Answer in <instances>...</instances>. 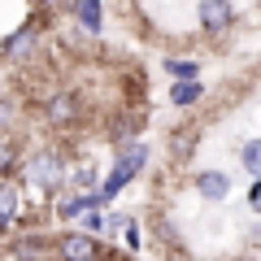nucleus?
<instances>
[{"instance_id":"obj_1","label":"nucleus","mask_w":261,"mask_h":261,"mask_svg":"<svg viewBox=\"0 0 261 261\" xmlns=\"http://www.w3.org/2000/svg\"><path fill=\"white\" fill-rule=\"evenodd\" d=\"M57 261H100V240H92L87 231L61 235V244H57Z\"/></svg>"},{"instance_id":"obj_2","label":"nucleus","mask_w":261,"mask_h":261,"mask_svg":"<svg viewBox=\"0 0 261 261\" xmlns=\"http://www.w3.org/2000/svg\"><path fill=\"white\" fill-rule=\"evenodd\" d=\"M27 174H31V183H39V187H57L61 183V157H57V152H35V157L27 161Z\"/></svg>"},{"instance_id":"obj_3","label":"nucleus","mask_w":261,"mask_h":261,"mask_svg":"<svg viewBox=\"0 0 261 261\" xmlns=\"http://www.w3.org/2000/svg\"><path fill=\"white\" fill-rule=\"evenodd\" d=\"M144 157H148V152H144V144H130V152H122V161H118V170H113V178L105 183V196H113L122 183H130V178L140 174Z\"/></svg>"},{"instance_id":"obj_4","label":"nucleus","mask_w":261,"mask_h":261,"mask_svg":"<svg viewBox=\"0 0 261 261\" xmlns=\"http://www.w3.org/2000/svg\"><path fill=\"white\" fill-rule=\"evenodd\" d=\"M231 18H235L231 0H200V27H205V31H226Z\"/></svg>"},{"instance_id":"obj_5","label":"nucleus","mask_w":261,"mask_h":261,"mask_svg":"<svg viewBox=\"0 0 261 261\" xmlns=\"http://www.w3.org/2000/svg\"><path fill=\"white\" fill-rule=\"evenodd\" d=\"M196 192H200V196H209V200H222V196L231 192V178H226V174H218V170H205V174L196 178Z\"/></svg>"},{"instance_id":"obj_6","label":"nucleus","mask_w":261,"mask_h":261,"mask_svg":"<svg viewBox=\"0 0 261 261\" xmlns=\"http://www.w3.org/2000/svg\"><path fill=\"white\" fill-rule=\"evenodd\" d=\"M74 13L87 31H100V0H74Z\"/></svg>"},{"instance_id":"obj_7","label":"nucleus","mask_w":261,"mask_h":261,"mask_svg":"<svg viewBox=\"0 0 261 261\" xmlns=\"http://www.w3.org/2000/svg\"><path fill=\"white\" fill-rule=\"evenodd\" d=\"M96 205H100V196H74V200L61 205V218H83V214H92Z\"/></svg>"},{"instance_id":"obj_8","label":"nucleus","mask_w":261,"mask_h":261,"mask_svg":"<svg viewBox=\"0 0 261 261\" xmlns=\"http://www.w3.org/2000/svg\"><path fill=\"white\" fill-rule=\"evenodd\" d=\"M74 96H53V105H48V118L53 122H74Z\"/></svg>"},{"instance_id":"obj_9","label":"nucleus","mask_w":261,"mask_h":261,"mask_svg":"<svg viewBox=\"0 0 261 261\" xmlns=\"http://www.w3.org/2000/svg\"><path fill=\"white\" fill-rule=\"evenodd\" d=\"M18 205H22V196L13 192L9 183H0V226H5V222H9L13 214H18Z\"/></svg>"},{"instance_id":"obj_10","label":"nucleus","mask_w":261,"mask_h":261,"mask_svg":"<svg viewBox=\"0 0 261 261\" xmlns=\"http://www.w3.org/2000/svg\"><path fill=\"white\" fill-rule=\"evenodd\" d=\"M166 70L178 79V83H192V79H196V61H187V57H174V61H166Z\"/></svg>"},{"instance_id":"obj_11","label":"nucleus","mask_w":261,"mask_h":261,"mask_svg":"<svg viewBox=\"0 0 261 261\" xmlns=\"http://www.w3.org/2000/svg\"><path fill=\"white\" fill-rule=\"evenodd\" d=\"M244 170H248L252 178H261V140L244 144Z\"/></svg>"},{"instance_id":"obj_12","label":"nucleus","mask_w":261,"mask_h":261,"mask_svg":"<svg viewBox=\"0 0 261 261\" xmlns=\"http://www.w3.org/2000/svg\"><path fill=\"white\" fill-rule=\"evenodd\" d=\"M170 96H174V105H196V100H200V83H196V79H192V83H174Z\"/></svg>"},{"instance_id":"obj_13","label":"nucleus","mask_w":261,"mask_h":261,"mask_svg":"<svg viewBox=\"0 0 261 261\" xmlns=\"http://www.w3.org/2000/svg\"><path fill=\"white\" fill-rule=\"evenodd\" d=\"M31 39H35V27H27L22 35H13L9 44H5V53H22V48H31Z\"/></svg>"},{"instance_id":"obj_14","label":"nucleus","mask_w":261,"mask_h":261,"mask_svg":"<svg viewBox=\"0 0 261 261\" xmlns=\"http://www.w3.org/2000/svg\"><path fill=\"white\" fill-rule=\"evenodd\" d=\"M13 166H18L13 148H9V144H0V178H5V174H13Z\"/></svg>"},{"instance_id":"obj_15","label":"nucleus","mask_w":261,"mask_h":261,"mask_svg":"<svg viewBox=\"0 0 261 261\" xmlns=\"http://www.w3.org/2000/svg\"><path fill=\"white\" fill-rule=\"evenodd\" d=\"M252 209L261 214V178H257V187H252Z\"/></svg>"}]
</instances>
